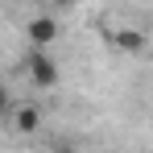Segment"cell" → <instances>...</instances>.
Wrapping results in <instances>:
<instances>
[{"label":"cell","mask_w":153,"mask_h":153,"mask_svg":"<svg viewBox=\"0 0 153 153\" xmlns=\"http://www.w3.org/2000/svg\"><path fill=\"white\" fill-rule=\"evenodd\" d=\"M25 33H29V46H54L58 42V21L54 17H33Z\"/></svg>","instance_id":"cell-2"},{"label":"cell","mask_w":153,"mask_h":153,"mask_svg":"<svg viewBox=\"0 0 153 153\" xmlns=\"http://www.w3.org/2000/svg\"><path fill=\"white\" fill-rule=\"evenodd\" d=\"M112 46L128 50V54H141L145 50V33H137V29H112Z\"/></svg>","instance_id":"cell-4"},{"label":"cell","mask_w":153,"mask_h":153,"mask_svg":"<svg viewBox=\"0 0 153 153\" xmlns=\"http://www.w3.org/2000/svg\"><path fill=\"white\" fill-rule=\"evenodd\" d=\"M54 4H62V8H66V4H79V0H54Z\"/></svg>","instance_id":"cell-5"},{"label":"cell","mask_w":153,"mask_h":153,"mask_svg":"<svg viewBox=\"0 0 153 153\" xmlns=\"http://www.w3.org/2000/svg\"><path fill=\"white\" fill-rule=\"evenodd\" d=\"M37 124H42V108H37V103H21V108H13V128H17V132H33Z\"/></svg>","instance_id":"cell-3"},{"label":"cell","mask_w":153,"mask_h":153,"mask_svg":"<svg viewBox=\"0 0 153 153\" xmlns=\"http://www.w3.org/2000/svg\"><path fill=\"white\" fill-rule=\"evenodd\" d=\"M25 71H29V83H33V87H54V83H58V66H54V58L46 54V46H33Z\"/></svg>","instance_id":"cell-1"}]
</instances>
